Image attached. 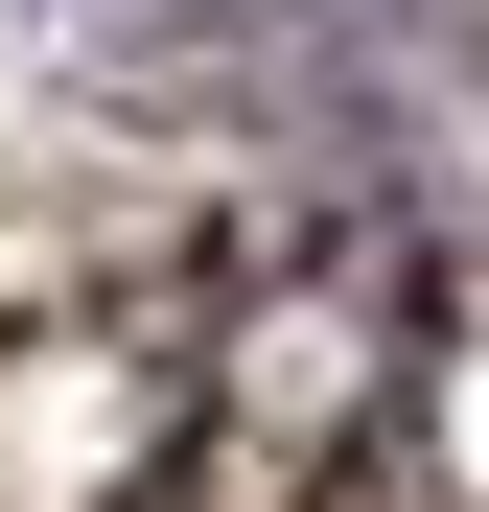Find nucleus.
Returning a JSON list of instances; mask_svg holds the SVG:
<instances>
[{
  "instance_id": "nucleus-1",
  "label": "nucleus",
  "mask_w": 489,
  "mask_h": 512,
  "mask_svg": "<svg viewBox=\"0 0 489 512\" xmlns=\"http://www.w3.org/2000/svg\"><path fill=\"white\" fill-rule=\"evenodd\" d=\"M0 512H489V233H187L0 303Z\"/></svg>"
}]
</instances>
